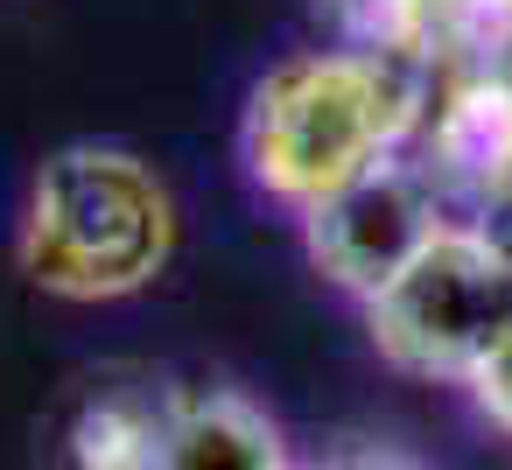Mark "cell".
I'll use <instances>...</instances> for the list:
<instances>
[{
    "mask_svg": "<svg viewBox=\"0 0 512 470\" xmlns=\"http://www.w3.org/2000/svg\"><path fill=\"white\" fill-rule=\"evenodd\" d=\"M435 78H414L372 50L316 43L267 64L239 113V162L281 211H316L330 190L400 155L421 127Z\"/></svg>",
    "mask_w": 512,
    "mask_h": 470,
    "instance_id": "6da1fadb",
    "label": "cell"
},
{
    "mask_svg": "<svg viewBox=\"0 0 512 470\" xmlns=\"http://www.w3.org/2000/svg\"><path fill=\"white\" fill-rule=\"evenodd\" d=\"M183 218L169 176L120 141L43 155L15 225V267L57 302H127L176 260Z\"/></svg>",
    "mask_w": 512,
    "mask_h": 470,
    "instance_id": "7a4b0ae2",
    "label": "cell"
},
{
    "mask_svg": "<svg viewBox=\"0 0 512 470\" xmlns=\"http://www.w3.org/2000/svg\"><path fill=\"white\" fill-rule=\"evenodd\" d=\"M372 344L414 379H470L512 323V253L477 218H442L428 246L365 302Z\"/></svg>",
    "mask_w": 512,
    "mask_h": 470,
    "instance_id": "3957f363",
    "label": "cell"
},
{
    "mask_svg": "<svg viewBox=\"0 0 512 470\" xmlns=\"http://www.w3.org/2000/svg\"><path fill=\"white\" fill-rule=\"evenodd\" d=\"M442 218H456V211L442 204L435 176L400 148V155L372 162L365 176H351L344 190H330L316 211H302V246L330 288L372 302L428 246V232Z\"/></svg>",
    "mask_w": 512,
    "mask_h": 470,
    "instance_id": "277c9868",
    "label": "cell"
},
{
    "mask_svg": "<svg viewBox=\"0 0 512 470\" xmlns=\"http://www.w3.org/2000/svg\"><path fill=\"white\" fill-rule=\"evenodd\" d=\"M407 155L435 176L442 204L463 218L512 197V57L442 71Z\"/></svg>",
    "mask_w": 512,
    "mask_h": 470,
    "instance_id": "5b68a950",
    "label": "cell"
},
{
    "mask_svg": "<svg viewBox=\"0 0 512 470\" xmlns=\"http://www.w3.org/2000/svg\"><path fill=\"white\" fill-rule=\"evenodd\" d=\"M162 470H295V463L281 449V428L246 393L190 386V393H169Z\"/></svg>",
    "mask_w": 512,
    "mask_h": 470,
    "instance_id": "8992f818",
    "label": "cell"
},
{
    "mask_svg": "<svg viewBox=\"0 0 512 470\" xmlns=\"http://www.w3.org/2000/svg\"><path fill=\"white\" fill-rule=\"evenodd\" d=\"M162 428H169V393H99L71 421V463L78 470H162Z\"/></svg>",
    "mask_w": 512,
    "mask_h": 470,
    "instance_id": "52a82bcc",
    "label": "cell"
},
{
    "mask_svg": "<svg viewBox=\"0 0 512 470\" xmlns=\"http://www.w3.org/2000/svg\"><path fill=\"white\" fill-rule=\"evenodd\" d=\"M470 386V400H477V414L498 428V435H512V323H505V337L477 358V372L463 379Z\"/></svg>",
    "mask_w": 512,
    "mask_h": 470,
    "instance_id": "ba28073f",
    "label": "cell"
},
{
    "mask_svg": "<svg viewBox=\"0 0 512 470\" xmlns=\"http://www.w3.org/2000/svg\"><path fill=\"white\" fill-rule=\"evenodd\" d=\"M337 470H421V463H407V456H393V449H365V456H344Z\"/></svg>",
    "mask_w": 512,
    "mask_h": 470,
    "instance_id": "9c48e42d",
    "label": "cell"
},
{
    "mask_svg": "<svg viewBox=\"0 0 512 470\" xmlns=\"http://www.w3.org/2000/svg\"><path fill=\"white\" fill-rule=\"evenodd\" d=\"M295 470H337V463H295Z\"/></svg>",
    "mask_w": 512,
    "mask_h": 470,
    "instance_id": "30bf717a",
    "label": "cell"
}]
</instances>
